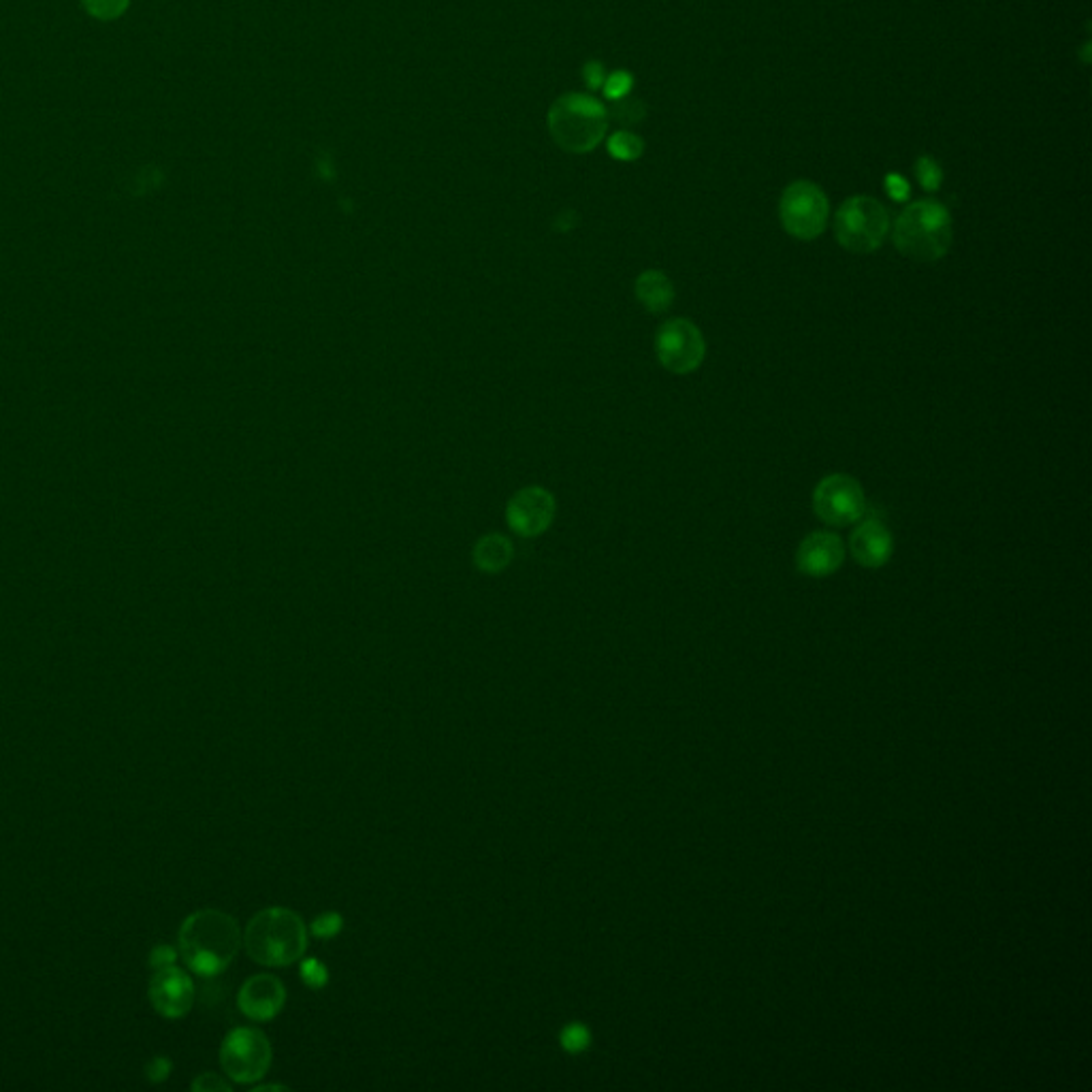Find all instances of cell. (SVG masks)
<instances>
[{
	"label": "cell",
	"instance_id": "1",
	"mask_svg": "<svg viewBox=\"0 0 1092 1092\" xmlns=\"http://www.w3.org/2000/svg\"><path fill=\"white\" fill-rule=\"evenodd\" d=\"M242 948V930L233 915L218 909H201L184 920L180 928V954L196 975H220Z\"/></svg>",
	"mask_w": 1092,
	"mask_h": 1092
},
{
	"label": "cell",
	"instance_id": "2",
	"mask_svg": "<svg viewBox=\"0 0 1092 1092\" xmlns=\"http://www.w3.org/2000/svg\"><path fill=\"white\" fill-rule=\"evenodd\" d=\"M242 943L254 962L278 969L303 958L307 926L293 909L269 907L247 922Z\"/></svg>",
	"mask_w": 1092,
	"mask_h": 1092
},
{
	"label": "cell",
	"instance_id": "3",
	"mask_svg": "<svg viewBox=\"0 0 1092 1092\" xmlns=\"http://www.w3.org/2000/svg\"><path fill=\"white\" fill-rule=\"evenodd\" d=\"M954 225L946 205L939 201H917L899 216L895 225L897 250L917 263H935L952 247Z\"/></svg>",
	"mask_w": 1092,
	"mask_h": 1092
},
{
	"label": "cell",
	"instance_id": "4",
	"mask_svg": "<svg viewBox=\"0 0 1092 1092\" xmlns=\"http://www.w3.org/2000/svg\"><path fill=\"white\" fill-rule=\"evenodd\" d=\"M549 124L553 139L573 154L591 152L608 127L604 105L587 94L560 98L551 109Z\"/></svg>",
	"mask_w": 1092,
	"mask_h": 1092
},
{
	"label": "cell",
	"instance_id": "5",
	"mask_svg": "<svg viewBox=\"0 0 1092 1092\" xmlns=\"http://www.w3.org/2000/svg\"><path fill=\"white\" fill-rule=\"evenodd\" d=\"M890 231L886 207L871 196H851L839 207L835 238L849 252L868 254L884 244Z\"/></svg>",
	"mask_w": 1092,
	"mask_h": 1092
},
{
	"label": "cell",
	"instance_id": "6",
	"mask_svg": "<svg viewBox=\"0 0 1092 1092\" xmlns=\"http://www.w3.org/2000/svg\"><path fill=\"white\" fill-rule=\"evenodd\" d=\"M830 214L828 196L817 184L800 180L790 184L779 203V218L792 238L811 242L824 233Z\"/></svg>",
	"mask_w": 1092,
	"mask_h": 1092
},
{
	"label": "cell",
	"instance_id": "7",
	"mask_svg": "<svg viewBox=\"0 0 1092 1092\" xmlns=\"http://www.w3.org/2000/svg\"><path fill=\"white\" fill-rule=\"evenodd\" d=\"M271 1044L263 1031L240 1026L225 1037L220 1046V1065L229 1079L238 1084H252L265 1077L271 1066Z\"/></svg>",
	"mask_w": 1092,
	"mask_h": 1092
},
{
	"label": "cell",
	"instance_id": "8",
	"mask_svg": "<svg viewBox=\"0 0 1092 1092\" xmlns=\"http://www.w3.org/2000/svg\"><path fill=\"white\" fill-rule=\"evenodd\" d=\"M704 338L700 329L685 318L668 320L655 338L660 363L673 374H691L704 361Z\"/></svg>",
	"mask_w": 1092,
	"mask_h": 1092
},
{
	"label": "cell",
	"instance_id": "9",
	"mask_svg": "<svg viewBox=\"0 0 1092 1092\" xmlns=\"http://www.w3.org/2000/svg\"><path fill=\"white\" fill-rule=\"evenodd\" d=\"M813 508L824 523L846 527L864 515L866 498L858 480L847 474H833L817 485L813 493Z\"/></svg>",
	"mask_w": 1092,
	"mask_h": 1092
},
{
	"label": "cell",
	"instance_id": "10",
	"mask_svg": "<svg viewBox=\"0 0 1092 1092\" xmlns=\"http://www.w3.org/2000/svg\"><path fill=\"white\" fill-rule=\"evenodd\" d=\"M555 519V498L542 487H525L517 491L506 506V520L515 533L523 538H536L551 527Z\"/></svg>",
	"mask_w": 1092,
	"mask_h": 1092
},
{
	"label": "cell",
	"instance_id": "11",
	"mask_svg": "<svg viewBox=\"0 0 1092 1092\" xmlns=\"http://www.w3.org/2000/svg\"><path fill=\"white\" fill-rule=\"evenodd\" d=\"M152 1008L165 1017H182L191 1011L194 1003V984L192 977L176 964L154 969V975L147 986Z\"/></svg>",
	"mask_w": 1092,
	"mask_h": 1092
},
{
	"label": "cell",
	"instance_id": "12",
	"mask_svg": "<svg viewBox=\"0 0 1092 1092\" xmlns=\"http://www.w3.org/2000/svg\"><path fill=\"white\" fill-rule=\"evenodd\" d=\"M284 1003H287V988H284L276 975L269 973H258L247 979L238 995L242 1013L254 1022H265L276 1017L282 1011Z\"/></svg>",
	"mask_w": 1092,
	"mask_h": 1092
},
{
	"label": "cell",
	"instance_id": "13",
	"mask_svg": "<svg viewBox=\"0 0 1092 1092\" xmlns=\"http://www.w3.org/2000/svg\"><path fill=\"white\" fill-rule=\"evenodd\" d=\"M846 562V546L837 533L815 531L798 546L796 566L806 576H828Z\"/></svg>",
	"mask_w": 1092,
	"mask_h": 1092
},
{
	"label": "cell",
	"instance_id": "14",
	"mask_svg": "<svg viewBox=\"0 0 1092 1092\" xmlns=\"http://www.w3.org/2000/svg\"><path fill=\"white\" fill-rule=\"evenodd\" d=\"M849 549L853 560L864 568H881L890 562L892 549V533L879 523V520L868 519L864 523L853 529L849 538Z\"/></svg>",
	"mask_w": 1092,
	"mask_h": 1092
},
{
	"label": "cell",
	"instance_id": "15",
	"mask_svg": "<svg viewBox=\"0 0 1092 1092\" xmlns=\"http://www.w3.org/2000/svg\"><path fill=\"white\" fill-rule=\"evenodd\" d=\"M513 542L502 533H487L474 546V564L485 574H498L513 562Z\"/></svg>",
	"mask_w": 1092,
	"mask_h": 1092
},
{
	"label": "cell",
	"instance_id": "16",
	"mask_svg": "<svg viewBox=\"0 0 1092 1092\" xmlns=\"http://www.w3.org/2000/svg\"><path fill=\"white\" fill-rule=\"evenodd\" d=\"M636 297L649 312H666L675 301V287L666 273L644 271L636 280Z\"/></svg>",
	"mask_w": 1092,
	"mask_h": 1092
},
{
	"label": "cell",
	"instance_id": "17",
	"mask_svg": "<svg viewBox=\"0 0 1092 1092\" xmlns=\"http://www.w3.org/2000/svg\"><path fill=\"white\" fill-rule=\"evenodd\" d=\"M644 150V143L638 135L634 133H617L611 136V141H608V152H611L617 160H636L642 156Z\"/></svg>",
	"mask_w": 1092,
	"mask_h": 1092
},
{
	"label": "cell",
	"instance_id": "18",
	"mask_svg": "<svg viewBox=\"0 0 1092 1092\" xmlns=\"http://www.w3.org/2000/svg\"><path fill=\"white\" fill-rule=\"evenodd\" d=\"M82 5L94 20L111 22L127 14L131 0H82Z\"/></svg>",
	"mask_w": 1092,
	"mask_h": 1092
},
{
	"label": "cell",
	"instance_id": "19",
	"mask_svg": "<svg viewBox=\"0 0 1092 1092\" xmlns=\"http://www.w3.org/2000/svg\"><path fill=\"white\" fill-rule=\"evenodd\" d=\"M560 1044L568 1054H580L585 1052L591 1044V1033L585 1024L573 1022L566 1024L560 1033Z\"/></svg>",
	"mask_w": 1092,
	"mask_h": 1092
},
{
	"label": "cell",
	"instance_id": "20",
	"mask_svg": "<svg viewBox=\"0 0 1092 1092\" xmlns=\"http://www.w3.org/2000/svg\"><path fill=\"white\" fill-rule=\"evenodd\" d=\"M915 178L920 182V186L928 192H935L941 189L943 184V171L939 167V163L935 158L930 156H920L915 160Z\"/></svg>",
	"mask_w": 1092,
	"mask_h": 1092
},
{
	"label": "cell",
	"instance_id": "21",
	"mask_svg": "<svg viewBox=\"0 0 1092 1092\" xmlns=\"http://www.w3.org/2000/svg\"><path fill=\"white\" fill-rule=\"evenodd\" d=\"M342 926H344V917L340 913H335V911H327V913H320L316 917L312 926H309V933H312L320 941H329V939L340 935Z\"/></svg>",
	"mask_w": 1092,
	"mask_h": 1092
},
{
	"label": "cell",
	"instance_id": "22",
	"mask_svg": "<svg viewBox=\"0 0 1092 1092\" xmlns=\"http://www.w3.org/2000/svg\"><path fill=\"white\" fill-rule=\"evenodd\" d=\"M300 973H301L303 984H305L307 988H312V990L325 988L327 982H329V969H327V966L322 964L320 960H316V958H305V960L301 962Z\"/></svg>",
	"mask_w": 1092,
	"mask_h": 1092
},
{
	"label": "cell",
	"instance_id": "23",
	"mask_svg": "<svg viewBox=\"0 0 1092 1092\" xmlns=\"http://www.w3.org/2000/svg\"><path fill=\"white\" fill-rule=\"evenodd\" d=\"M644 114H647V109H644V105L640 101H636V98L624 96V98H619V101H615V105H613V116L624 124H636L644 118Z\"/></svg>",
	"mask_w": 1092,
	"mask_h": 1092
},
{
	"label": "cell",
	"instance_id": "24",
	"mask_svg": "<svg viewBox=\"0 0 1092 1092\" xmlns=\"http://www.w3.org/2000/svg\"><path fill=\"white\" fill-rule=\"evenodd\" d=\"M631 83H634V78H631L629 73L617 71V73H613L611 78L604 80V92H606L608 98H611V101H619V98H624V96L629 94Z\"/></svg>",
	"mask_w": 1092,
	"mask_h": 1092
},
{
	"label": "cell",
	"instance_id": "25",
	"mask_svg": "<svg viewBox=\"0 0 1092 1092\" xmlns=\"http://www.w3.org/2000/svg\"><path fill=\"white\" fill-rule=\"evenodd\" d=\"M192 1090H196V1092H229L231 1084L225 1082V1079H222L216 1073H203L192 1082Z\"/></svg>",
	"mask_w": 1092,
	"mask_h": 1092
},
{
	"label": "cell",
	"instance_id": "26",
	"mask_svg": "<svg viewBox=\"0 0 1092 1092\" xmlns=\"http://www.w3.org/2000/svg\"><path fill=\"white\" fill-rule=\"evenodd\" d=\"M886 192L899 203L907 201L909 194H911L909 182L904 180L902 176H899V173H890V176H886Z\"/></svg>",
	"mask_w": 1092,
	"mask_h": 1092
},
{
	"label": "cell",
	"instance_id": "27",
	"mask_svg": "<svg viewBox=\"0 0 1092 1092\" xmlns=\"http://www.w3.org/2000/svg\"><path fill=\"white\" fill-rule=\"evenodd\" d=\"M169 1073H171V1063L163 1057L154 1059L150 1065H147V1077H150L152 1082H163Z\"/></svg>",
	"mask_w": 1092,
	"mask_h": 1092
},
{
	"label": "cell",
	"instance_id": "28",
	"mask_svg": "<svg viewBox=\"0 0 1092 1092\" xmlns=\"http://www.w3.org/2000/svg\"><path fill=\"white\" fill-rule=\"evenodd\" d=\"M176 958H178L176 950L169 948V946H158V948L152 952V960H150V962H152L154 969H160V966L176 964Z\"/></svg>",
	"mask_w": 1092,
	"mask_h": 1092
},
{
	"label": "cell",
	"instance_id": "29",
	"mask_svg": "<svg viewBox=\"0 0 1092 1092\" xmlns=\"http://www.w3.org/2000/svg\"><path fill=\"white\" fill-rule=\"evenodd\" d=\"M585 78H587V83L591 85V88H600V85H602L604 80H606V78H604V69H602V65H598V62H591V65H587Z\"/></svg>",
	"mask_w": 1092,
	"mask_h": 1092
},
{
	"label": "cell",
	"instance_id": "30",
	"mask_svg": "<svg viewBox=\"0 0 1092 1092\" xmlns=\"http://www.w3.org/2000/svg\"><path fill=\"white\" fill-rule=\"evenodd\" d=\"M260 1090H287V1086H282V1084H263V1086H256V1088H254V1092H260Z\"/></svg>",
	"mask_w": 1092,
	"mask_h": 1092
}]
</instances>
